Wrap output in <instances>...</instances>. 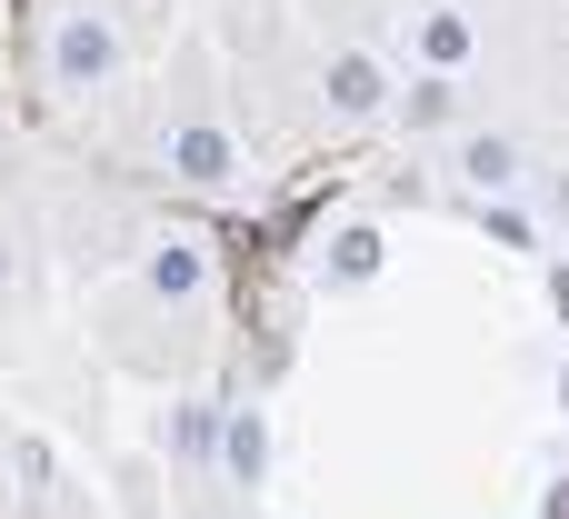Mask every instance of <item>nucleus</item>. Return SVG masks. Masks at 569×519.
<instances>
[{
	"mask_svg": "<svg viewBox=\"0 0 569 519\" xmlns=\"http://www.w3.org/2000/svg\"><path fill=\"white\" fill-rule=\"evenodd\" d=\"M220 160H230V150H220V130H180V170H200V180H210Z\"/></svg>",
	"mask_w": 569,
	"mask_h": 519,
	"instance_id": "obj_2",
	"label": "nucleus"
},
{
	"mask_svg": "<svg viewBox=\"0 0 569 519\" xmlns=\"http://www.w3.org/2000/svg\"><path fill=\"white\" fill-rule=\"evenodd\" d=\"M150 280H160V290H200V260H190V250H160Z\"/></svg>",
	"mask_w": 569,
	"mask_h": 519,
	"instance_id": "obj_3",
	"label": "nucleus"
},
{
	"mask_svg": "<svg viewBox=\"0 0 569 519\" xmlns=\"http://www.w3.org/2000/svg\"><path fill=\"white\" fill-rule=\"evenodd\" d=\"M50 70H60L70 90H80V80H100V70H110V30H100V20H70V30L50 40Z\"/></svg>",
	"mask_w": 569,
	"mask_h": 519,
	"instance_id": "obj_1",
	"label": "nucleus"
}]
</instances>
